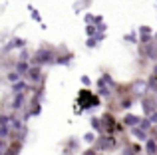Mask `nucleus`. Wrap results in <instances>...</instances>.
Returning a JSON list of instances; mask_svg holds the SVG:
<instances>
[{
  "label": "nucleus",
  "instance_id": "obj_2",
  "mask_svg": "<svg viewBox=\"0 0 157 155\" xmlns=\"http://www.w3.org/2000/svg\"><path fill=\"white\" fill-rule=\"evenodd\" d=\"M135 133H137V137H139V139H145V131H139V129H137Z\"/></svg>",
  "mask_w": 157,
  "mask_h": 155
},
{
  "label": "nucleus",
  "instance_id": "obj_1",
  "mask_svg": "<svg viewBox=\"0 0 157 155\" xmlns=\"http://www.w3.org/2000/svg\"><path fill=\"white\" fill-rule=\"evenodd\" d=\"M125 123H129V125L137 123V117H133V115H127V117H125Z\"/></svg>",
  "mask_w": 157,
  "mask_h": 155
},
{
  "label": "nucleus",
  "instance_id": "obj_3",
  "mask_svg": "<svg viewBox=\"0 0 157 155\" xmlns=\"http://www.w3.org/2000/svg\"><path fill=\"white\" fill-rule=\"evenodd\" d=\"M147 149H149V153H155V143H149V145H147Z\"/></svg>",
  "mask_w": 157,
  "mask_h": 155
}]
</instances>
